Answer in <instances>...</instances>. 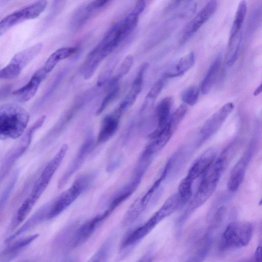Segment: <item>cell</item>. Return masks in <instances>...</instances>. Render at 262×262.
I'll use <instances>...</instances> for the list:
<instances>
[{"label": "cell", "mask_w": 262, "mask_h": 262, "mask_svg": "<svg viewBox=\"0 0 262 262\" xmlns=\"http://www.w3.org/2000/svg\"><path fill=\"white\" fill-rule=\"evenodd\" d=\"M30 114L24 107L13 103L0 105V139H16L27 127Z\"/></svg>", "instance_id": "1"}, {"label": "cell", "mask_w": 262, "mask_h": 262, "mask_svg": "<svg viewBox=\"0 0 262 262\" xmlns=\"http://www.w3.org/2000/svg\"><path fill=\"white\" fill-rule=\"evenodd\" d=\"M224 170L217 162H213L202 175L197 191L179 222L183 223L191 213L201 206L213 193Z\"/></svg>", "instance_id": "2"}, {"label": "cell", "mask_w": 262, "mask_h": 262, "mask_svg": "<svg viewBox=\"0 0 262 262\" xmlns=\"http://www.w3.org/2000/svg\"><path fill=\"white\" fill-rule=\"evenodd\" d=\"M96 176L95 172L79 176L72 185L57 197L51 201L47 220L52 219L66 209L92 184Z\"/></svg>", "instance_id": "3"}, {"label": "cell", "mask_w": 262, "mask_h": 262, "mask_svg": "<svg viewBox=\"0 0 262 262\" xmlns=\"http://www.w3.org/2000/svg\"><path fill=\"white\" fill-rule=\"evenodd\" d=\"M253 226L247 221H233L224 231L220 244V249L224 251L236 249L247 246L253 235Z\"/></svg>", "instance_id": "4"}, {"label": "cell", "mask_w": 262, "mask_h": 262, "mask_svg": "<svg viewBox=\"0 0 262 262\" xmlns=\"http://www.w3.org/2000/svg\"><path fill=\"white\" fill-rule=\"evenodd\" d=\"M46 119V115L40 116L24 133L20 139L4 155L0 163V182L7 176L15 162L28 149L33 136L42 126Z\"/></svg>", "instance_id": "5"}, {"label": "cell", "mask_w": 262, "mask_h": 262, "mask_svg": "<svg viewBox=\"0 0 262 262\" xmlns=\"http://www.w3.org/2000/svg\"><path fill=\"white\" fill-rule=\"evenodd\" d=\"M111 214L105 210L102 213L78 225L72 236L70 249L76 248L83 245Z\"/></svg>", "instance_id": "6"}, {"label": "cell", "mask_w": 262, "mask_h": 262, "mask_svg": "<svg viewBox=\"0 0 262 262\" xmlns=\"http://www.w3.org/2000/svg\"><path fill=\"white\" fill-rule=\"evenodd\" d=\"M216 0H210L184 29L180 43L184 44L212 16L217 9Z\"/></svg>", "instance_id": "7"}, {"label": "cell", "mask_w": 262, "mask_h": 262, "mask_svg": "<svg viewBox=\"0 0 262 262\" xmlns=\"http://www.w3.org/2000/svg\"><path fill=\"white\" fill-rule=\"evenodd\" d=\"M255 149V142L253 141L246 151L233 167L227 182V188L231 192L238 190L242 184L247 167Z\"/></svg>", "instance_id": "8"}, {"label": "cell", "mask_w": 262, "mask_h": 262, "mask_svg": "<svg viewBox=\"0 0 262 262\" xmlns=\"http://www.w3.org/2000/svg\"><path fill=\"white\" fill-rule=\"evenodd\" d=\"M68 148L67 144H63L54 157L47 164L33 185V187L35 190L43 193L60 165Z\"/></svg>", "instance_id": "9"}, {"label": "cell", "mask_w": 262, "mask_h": 262, "mask_svg": "<svg viewBox=\"0 0 262 262\" xmlns=\"http://www.w3.org/2000/svg\"><path fill=\"white\" fill-rule=\"evenodd\" d=\"M234 107V105L232 102H228L206 120L200 130V134L203 140L207 139L220 128L233 110Z\"/></svg>", "instance_id": "10"}, {"label": "cell", "mask_w": 262, "mask_h": 262, "mask_svg": "<svg viewBox=\"0 0 262 262\" xmlns=\"http://www.w3.org/2000/svg\"><path fill=\"white\" fill-rule=\"evenodd\" d=\"M93 139L91 137L83 143L79 148L75 158L69 164L58 182V188L62 187L80 168L89 154L91 152L93 145Z\"/></svg>", "instance_id": "11"}, {"label": "cell", "mask_w": 262, "mask_h": 262, "mask_svg": "<svg viewBox=\"0 0 262 262\" xmlns=\"http://www.w3.org/2000/svg\"><path fill=\"white\" fill-rule=\"evenodd\" d=\"M123 111L118 106L102 120L98 133L97 142L103 143L109 140L117 130Z\"/></svg>", "instance_id": "12"}, {"label": "cell", "mask_w": 262, "mask_h": 262, "mask_svg": "<svg viewBox=\"0 0 262 262\" xmlns=\"http://www.w3.org/2000/svg\"><path fill=\"white\" fill-rule=\"evenodd\" d=\"M149 64L144 63L140 67L133 81L130 89L119 107L124 112L132 106L140 93L143 86L144 75Z\"/></svg>", "instance_id": "13"}, {"label": "cell", "mask_w": 262, "mask_h": 262, "mask_svg": "<svg viewBox=\"0 0 262 262\" xmlns=\"http://www.w3.org/2000/svg\"><path fill=\"white\" fill-rule=\"evenodd\" d=\"M216 155L214 148L208 149L191 165L186 177L193 181L202 176L215 160Z\"/></svg>", "instance_id": "14"}, {"label": "cell", "mask_w": 262, "mask_h": 262, "mask_svg": "<svg viewBox=\"0 0 262 262\" xmlns=\"http://www.w3.org/2000/svg\"><path fill=\"white\" fill-rule=\"evenodd\" d=\"M51 201L47 203L38 209L13 234L8 237L5 241L6 244L10 243L18 236L31 229L34 227L47 220V215L49 212Z\"/></svg>", "instance_id": "15"}, {"label": "cell", "mask_w": 262, "mask_h": 262, "mask_svg": "<svg viewBox=\"0 0 262 262\" xmlns=\"http://www.w3.org/2000/svg\"><path fill=\"white\" fill-rule=\"evenodd\" d=\"M78 225L77 222H73L66 226L54 238L53 246L57 252H67L70 250V246L74 232Z\"/></svg>", "instance_id": "16"}, {"label": "cell", "mask_w": 262, "mask_h": 262, "mask_svg": "<svg viewBox=\"0 0 262 262\" xmlns=\"http://www.w3.org/2000/svg\"><path fill=\"white\" fill-rule=\"evenodd\" d=\"M172 104V99L170 96L165 97L159 102L156 109L157 127L153 132H158L166 126L170 117Z\"/></svg>", "instance_id": "17"}, {"label": "cell", "mask_w": 262, "mask_h": 262, "mask_svg": "<svg viewBox=\"0 0 262 262\" xmlns=\"http://www.w3.org/2000/svg\"><path fill=\"white\" fill-rule=\"evenodd\" d=\"M77 50L76 47L60 48L50 55L41 68L48 75L59 61L70 57L74 54Z\"/></svg>", "instance_id": "18"}, {"label": "cell", "mask_w": 262, "mask_h": 262, "mask_svg": "<svg viewBox=\"0 0 262 262\" xmlns=\"http://www.w3.org/2000/svg\"><path fill=\"white\" fill-rule=\"evenodd\" d=\"M194 62L195 54L192 51L181 57L168 72L164 74V76L167 79L183 75L193 67Z\"/></svg>", "instance_id": "19"}, {"label": "cell", "mask_w": 262, "mask_h": 262, "mask_svg": "<svg viewBox=\"0 0 262 262\" xmlns=\"http://www.w3.org/2000/svg\"><path fill=\"white\" fill-rule=\"evenodd\" d=\"M221 63L222 58L219 56L210 66L201 83V91L203 94H207L213 87L220 72Z\"/></svg>", "instance_id": "20"}, {"label": "cell", "mask_w": 262, "mask_h": 262, "mask_svg": "<svg viewBox=\"0 0 262 262\" xmlns=\"http://www.w3.org/2000/svg\"><path fill=\"white\" fill-rule=\"evenodd\" d=\"M28 19L24 8L7 15L0 20V37L14 26Z\"/></svg>", "instance_id": "21"}, {"label": "cell", "mask_w": 262, "mask_h": 262, "mask_svg": "<svg viewBox=\"0 0 262 262\" xmlns=\"http://www.w3.org/2000/svg\"><path fill=\"white\" fill-rule=\"evenodd\" d=\"M247 10L246 2L245 0H241L235 12L228 41L235 38L242 32L241 29L246 18Z\"/></svg>", "instance_id": "22"}, {"label": "cell", "mask_w": 262, "mask_h": 262, "mask_svg": "<svg viewBox=\"0 0 262 262\" xmlns=\"http://www.w3.org/2000/svg\"><path fill=\"white\" fill-rule=\"evenodd\" d=\"M164 87L163 83L157 81L152 86L144 100L141 108V114L146 115L152 110L155 101Z\"/></svg>", "instance_id": "23"}, {"label": "cell", "mask_w": 262, "mask_h": 262, "mask_svg": "<svg viewBox=\"0 0 262 262\" xmlns=\"http://www.w3.org/2000/svg\"><path fill=\"white\" fill-rule=\"evenodd\" d=\"M38 236V234H35L18 239L8 246L3 251V255L7 258H12L16 256L21 250L29 245L33 241L37 238Z\"/></svg>", "instance_id": "24"}, {"label": "cell", "mask_w": 262, "mask_h": 262, "mask_svg": "<svg viewBox=\"0 0 262 262\" xmlns=\"http://www.w3.org/2000/svg\"><path fill=\"white\" fill-rule=\"evenodd\" d=\"M92 13L86 9V6L77 9L71 17V28L74 30L80 28L90 18Z\"/></svg>", "instance_id": "25"}, {"label": "cell", "mask_w": 262, "mask_h": 262, "mask_svg": "<svg viewBox=\"0 0 262 262\" xmlns=\"http://www.w3.org/2000/svg\"><path fill=\"white\" fill-rule=\"evenodd\" d=\"M134 63V57L131 54L127 55L122 60L117 72L111 80L110 85L118 84V81L125 76L131 69Z\"/></svg>", "instance_id": "26"}, {"label": "cell", "mask_w": 262, "mask_h": 262, "mask_svg": "<svg viewBox=\"0 0 262 262\" xmlns=\"http://www.w3.org/2000/svg\"><path fill=\"white\" fill-rule=\"evenodd\" d=\"M114 242V237H110L100 247L91 258L90 261H105L108 257Z\"/></svg>", "instance_id": "27"}, {"label": "cell", "mask_w": 262, "mask_h": 262, "mask_svg": "<svg viewBox=\"0 0 262 262\" xmlns=\"http://www.w3.org/2000/svg\"><path fill=\"white\" fill-rule=\"evenodd\" d=\"M192 183L193 181L186 176L179 184L177 193L185 204L191 198Z\"/></svg>", "instance_id": "28"}, {"label": "cell", "mask_w": 262, "mask_h": 262, "mask_svg": "<svg viewBox=\"0 0 262 262\" xmlns=\"http://www.w3.org/2000/svg\"><path fill=\"white\" fill-rule=\"evenodd\" d=\"M187 110V106L182 104L180 105L170 116L168 123L173 133L185 116Z\"/></svg>", "instance_id": "29"}, {"label": "cell", "mask_w": 262, "mask_h": 262, "mask_svg": "<svg viewBox=\"0 0 262 262\" xmlns=\"http://www.w3.org/2000/svg\"><path fill=\"white\" fill-rule=\"evenodd\" d=\"M110 86L111 88L109 92L104 97L97 110L96 111V115L97 116L101 114L118 95L120 90L119 85L116 84Z\"/></svg>", "instance_id": "30"}, {"label": "cell", "mask_w": 262, "mask_h": 262, "mask_svg": "<svg viewBox=\"0 0 262 262\" xmlns=\"http://www.w3.org/2000/svg\"><path fill=\"white\" fill-rule=\"evenodd\" d=\"M199 93V89L196 86H190L182 92L181 94L182 100L187 105H193L198 100Z\"/></svg>", "instance_id": "31"}, {"label": "cell", "mask_w": 262, "mask_h": 262, "mask_svg": "<svg viewBox=\"0 0 262 262\" xmlns=\"http://www.w3.org/2000/svg\"><path fill=\"white\" fill-rule=\"evenodd\" d=\"M115 64L116 62L112 61L105 66L98 76L97 85L101 86L108 81L115 68Z\"/></svg>", "instance_id": "32"}, {"label": "cell", "mask_w": 262, "mask_h": 262, "mask_svg": "<svg viewBox=\"0 0 262 262\" xmlns=\"http://www.w3.org/2000/svg\"><path fill=\"white\" fill-rule=\"evenodd\" d=\"M226 210V207L224 206H220L217 209L213 216L210 226L208 228L209 230L213 232V231L220 225L224 218Z\"/></svg>", "instance_id": "33"}, {"label": "cell", "mask_w": 262, "mask_h": 262, "mask_svg": "<svg viewBox=\"0 0 262 262\" xmlns=\"http://www.w3.org/2000/svg\"><path fill=\"white\" fill-rule=\"evenodd\" d=\"M19 175V171H16L14 173L13 177H12L11 179L10 180L9 184L7 186V187L5 188L4 192L2 193V195L1 198L0 200V204L1 205H3L6 201L7 200L9 196L10 195L12 190L13 189V187H14L16 182L17 181V180L18 179Z\"/></svg>", "instance_id": "34"}, {"label": "cell", "mask_w": 262, "mask_h": 262, "mask_svg": "<svg viewBox=\"0 0 262 262\" xmlns=\"http://www.w3.org/2000/svg\"><path fill=\"white\" fill-rule=\"evenodd\" d=\"M255 258L257 262H261L262 261V249L260 246H258L256 249Z\"/></svg>", "instance_id": "35"}, {"label": "cell", "mask_w": 262, "mask_h": 262, "mask_svg": "<svg viewBox=\"0 0 262 262\" xmlns=\"http://www.w3.org/2000/svg\"><path fill=\"white\" fill-rule=\"evenodd\" d=\"M63 1L64 0H54L52 5L53 9H55V8L58 7V5L63 2Z\"/></svg>", "instance_id": "36"}, {"label": "cell", "mask_w": 262, "mask_h": 262, "mask_svg": "<svg viewBox=\"0 0 262 262\" xmlns=\"http://www.w3.org/2000/svg\"><path fill=\"white\" fill-rule=\"evenodd\" d=\"M261 92V85L260 84L254 91V95L255 96L258 95Z\"/></svg>", "instance_id": "37"}, {"label": "cell", "mask_w": 262, "mask_h": 262, "mask_svg": "<svg viewBox=\"0 0 262 262\" xmlns=\"http://www.w3.org/2000/svg\"><path fill=\"white\" fill-rule=\"evenodd\" d=\"M184 1H192V0H176V2H177V3H180V2Z\"/></svg>", "instance_id": "38"}, {"label": "cell", "mask_w": 262, "mask_h": 262, "mask_svg": "<svg viewBox=\"0 0 262 262\" xmlns=\"http://www.w3.org/2000/svg\"><path fill=\"white\" fill-rule=\"evenodd\" d=\"M3 2H7L9 0H2Z\"/></svg>", "instance_id": "39"}]
</instances>
